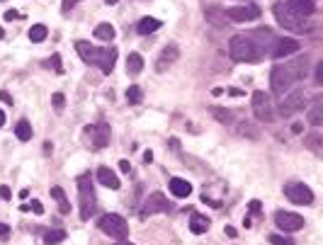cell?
Here are the masks:
<instances>
[{"label": "cell", "instance_id": "cell-1", "mask_svg": "<svg viewBox=\"0 0 323 245\" xmlns=\"http://www.w3.org/2000/svg\"><path fill=\"white\" fill-rule=\"evenodd\" d=\"M306 71H309V58L301 56L296 58L294 64H285V66H275L272 68V75H270V85H272V92L277 95H285L292 85H294L299 78H304Z\"/></svg>", "mask_w": 323, "mask_h": 245}, {"label": "cell", "instance_id": "cell-2", "mask_svg": "<svg viewBox=\"0 0 323 245\" xmlns=\"http://www.w3.org/2000/svg\"><path fill=\"white\" fill-rule=\"evenodd\" d=\"M75 51L83 58L85 64L100 66V71L105 75H110L114 71V61H117V46H105V49H95L88 42H75Z\"/></svg>", "mask_w": 323, "mask_h": 245}, {"label": "cell", "instance_id": "cell-3", "mask_svg": "<svg viewBox=\"0 0 323 245\" xmlns=\"http://www.w3.org/2000/svg\"><path fill=\"white\" fill-rule=\"evenodd\" d=\"M229 54L233 61L238 64H255L263 58V51H260V44L253 39V34H236L231 36L229 42Z\"/></svg>", "mask_w": 323, "mask_h": 245}, {"label": "cell", "instance_id": "cell-4", "mask_svg": "<svg viewBox=\"0 0 323 245\" xmlns=\"http://www.w3.org/2000/svg\"><path fill=\"white\" fill-rule=\"evenodd\" d=\"M272 12H275V19L282 25L285 29H289V32H296V34H304V32H309V25H306L304 17H299L296 12H292V10L287 8L285 3H277L275 8H272Z\"/></svg>", "mask_w": 323, "mask_h": 245}, {"label": "cell", "instance_id": "cell-5", "mask_svg": "<svg viewBox=\"0 0 323 245\" xmlns=\"http://www.w3.org/2000/svg\"><path fill=\"white\" fill-rule=\"evenodd\" d=\"M97 226H100L102 233H107L110 238H117V240H124V238L129 236V223L119 214H105L97 221Z\"/></svg>", "mask_w": 323, "mask_h": 245}, {"label": "cell", "instance_id": "cell-6", "mask_svg": "<svg viewBox=\"0 0 323 245\" xmlns=\"http://www.w3.org/2000/svg\"><path fill=\"white\" fill-rule=\"evenodd\" d=\"M78 197H80V218L88 221L95 211V190H92L90 175H80L78 177Z\"/></svg>", "mask_w": 323, "mask_h": 245}, {"label": "cell", "instance_id": "cell-7", "mask_svg": "<svg viewBox=\"0 0 323 245\" xmlns=\"http://www.w3.org/2000/svg\"><path fill=\"white\" fill-rule=\"evenodd\" d=\"M285 194L289 201H294L299 207H309L314 204V192L306 187L304 182H287L285 185Z\"/></svg>", "mask_w": 323, "mask_h": 245}, {"label": "cell", "instance_id": "cell-8", "mask_svg": "<svg viewBox=\"0 0 323 245\" xmlns=\"http://www.w3.org/2000/svg\"><path fill=\"white\" fill-rule=\"evenodd\" d=\"M253 112H255V119L258 121H272L275 117V109H272V102H270L268 92H253Z\"/></svg>", "mask_w": 323, "mask_h": 245}, {"label": "cell", "instance_id": "cell-9", "mask_svg": "<svg viewBox=\"0 0 323 245\" xmlns=\"http://www.w3.org/2000/svg\"><path fill=\"white\" fill-rule=\"evenodd\" d=\"M260 15H263V10H260V5H255V3L236 5V8H229V12H226V17L233 19V22H253V19H258Z\"/></svg>", "mask_w": 323, "mask_h": 245}, {"label": "cell", "instance_id": "cell-10", "mask_svg": "<svg viewBox=\"0 0 323 245\" xmlns=\"http://www.w3.org/2000/svg\"><path fill=\"white\" fill-rule=\"evenodd\" d=\"M275 223L282 228V231L292 233V231H301V228H304V218L299 216V214H294V211H277Z\"/></svg>", "mask_w": 323, "mask_h": 245}, {"label": "cell", "instance_id": "cell-11", "mask_svg": "<svg viewBox=\"0 0 323 245\" xmlns=\"http://www.w3.org/2000/svg\"><path fill=\"white\" fill-rule=\"evenodd\" d=\"M170 209V201L166 199V194H160V192H153L146 201H144V207H141V216H151V214H163V211Z\"/></svg>", "mask_w": 323, "mask_h": 245}, {"label": "cell", "instance_id": "cell-12", "mask_svg": "<svg viewBox=\"0 0 323 245\" xmlns=\"http://www.w3.org/2000/svg\"><path fill=\"white\" fill-rule=\"evenodd\" d=\"M301 107H304V90H294L282 100V105H279V114H282V117H292V114L299 112Z\"/></svg>", "mask_w": 323, "mask_h": 245}, {"label": "cell", "instance_id": "cell-13", "mask_svg": "<svg viewBox=\"0 0 323 245\" xmlns=\"http://www.w3.org/2000/svg\"><path fill=\"white\" fill-rule=\"evenodd\" d=\"M85 134L90 136L95 148H105L110 144V124H92V127L85 129Z\"/></svg>", "mask_w": 323, "mask_h": 245}, {"label": "cell", "instance_id": "cell-14", "mask_svg": "<svg viewBox=\"0 0 323 245\" xmlns=\"http://www.w3.org/2000/svg\"><path fill=\"white\" fill-rule=\"evenodd\" d=\"M296 51H299V42L296 39H279V42H275L272 56L275 58H285V56H292Z\"/></svg>", "mask_w": 323, "mask_h": 245}, {"label": "cell", "instance_id": "cell-15", "mask_svg": "<svg viewBox=\"0 0 323 245\" xmlns=\"http://www.w3.org/2000/svg\"><path fill=\"white\" fill-rule=\"evenodd\" d=\"M177 56H180V49H177V44H168L166 49H163V54H160V58H158V64H156L158 73H163L170 64H175V61H177Z\"/></svg>", "mask_w": 323, "mask_h": 245}, {"label": "cell", "instance_id": "cell-16", "mask_svg": "<svg viewBox=\"0 0 323 245\" xmlns=\"http://www.w3.org/2000/svg\"><path fill=\"white\" fill-rule=\"evenodd\" d=\"M287 8L292 10V12H296L299 17H309V15L316 12V3L314 0H289Z\"/></svg>", "mask_w": 323, "mask_h": 245}, {"label": "cell", "instance_id": "cell-17", "mask_svg": "<svg viewBox=\"0 0 323 245\" xmlns=\"http://www.w3.org/2000/svg\"><path fill=\"white\" fill-rule=\"evenodd\" d=\"M204 17H207V22H212L214 27H226V12H224L221 8H216V5H207L204 8Z\"/></svg>", "mask_w": 323, "mask_h": 245}, {"label": "cell", "instance_id": "cell-18", "mask_svg": "<svg viewBox=\"0 0 323 245\" xmlns=\"http://www.w3.org/2000/svg\"><path fill=\"white\" fill-rule=\"evenodd\" d=\"M170 192L175 194L177 199H185V197H190V192H192V185L183 177H173L170 180Z\"/></svg>", "mask_w": 323, "mask_h": 245}, {"label": "cell", "instance_id": "cell-19", "mask_svg": "<svg viewBox=\"0 0 323 245\" xmlns=\"http://www.w3.org/2000/svg\"><path fill=\"white\" fill-rule=\"evenodd\" d=\"M97 180H100L105 187H110V190H119V185H122L119 177L112 173L110 168H100V170H97Z\"/></svg>", "mask_w": 323, "mask_h": 245}, {"label": "cell", "instance_id": "cell-20", "mask_svg": "<svg viewBox=\"0 0 323 245\" xmlns=\"http://www.w3.org/2000/svg\"><path fill=\"white\" fill-rule=\"evenodd\" d=\"M163 25H160V19L156 17H144V19H138V25H136V32L138 34H153L156 29H160Z\"/></svg>", "mask_w": 323, "mask_h": 245}, {"label": "cell", "instance_id": "cell-21", "mask_svg": "<svg viewBox=\"0 0 323 245\" xmlns=\"http://www.w3.org/2000/svg\"><path fill=\"white\" fill-rule=\"evenodd\" d=\"M190 231L192 233H207L209 231V218L202 216V214H192V218H190Z\"/></svg>", "mask_w": 323, "mask_h": 245}, {"label": "cell", "instance_id": "cell-22", "mask_svg": "<svg viewBox=\"0 0 323 245\" xmlns=\"http://www.w3.org/2000/svg\"><path fill=\"white\" fill-rule=\"evenodd\" d=\"M141 71H144V58H141V54L127 56V73H129V75H138Z\"/></svg>", "mask_w": 323, "mask_h": 245}, {"label": "cell", "instance_id": "cell-23", "mask_svg": "<svg viewBox=\"0 0 323 245\" xmlns=\"http://www.w3.org/2000/svg\"><path fill=\"white\" fill-rule=\"evenodd\" d=\"M114 34H117V32H114V27H112L110 22H100V25L95 27V36H97L100 42H112Z\"/></svg>", "mask_w": 323, "mask_h": 245}, {"label": "cell", "instance_id": "cell-24", "mask_svg": "<svg viewBox=\"0 0 323 245\" xmlns=\"http://www.w3.org/2000/svg\"><path fill=\"white\" fill-rule=\"evenodd\" d=\"M15 136L19 141H29L32 138V124H29L27 119H19L17 124H15Z\"/></svg>", "mask_w": 323, "mask_h": 245}, {"label": "cell", "instance_id": "cell-25", "mask_svg": "<svg viewBox=\"0 0 323 245\" xmlns=\"http://www.w3.org/2000/svg\"><path fill=\"white\" fill-rule=\"evenodd\" d=\"M51 197L58 201V209H61V214H68V211H71V204H68V199H66V194H64V190H61V187H51Z\"/></svg>", "mask_w": 323, "mask_h": 245}, {"label": "cell", "instance_id": "cell-26", "mask_svg": "<svg viewBox=\"0 0 323 245\" xmlns=\"http://www.w3.org/2000/svg\"><path fill=\"white\" fill-rule=\"evenodd\" d=\"M46 34H49V29H46V25H34V27L29 29V39L34 42V44H39V42H44Z\"/></svg>", "mask_w": 323, "mask_h": 245}, {"label": "cell", "instance_id": "cell-27", "mask_svg": "<svg viewBox=\"0 0 323 245\" xmlns=\"http://www.w3.org/2000/svg\"><path fill=\"white\" fill-rule=\"evenodd\" d=\"M309 124H314V127H321L323 124V109L318 102H316L314 107H311V112H309Z\"/></svg>", "mask_w": 323, "mask_h": 245}, {"label": "cell", "instance_id": "cell-28", "mask_svg": "<svg viewBox=\"0 0 323 245\" xmlns=\"http://www.w3.org/2000/svg\"><path fill=\"white\" fill-rule=\"evenodd\" d=\"M61 240H66L64 231H46V233H44V243L46 245H58Z\"/></svg>", "mask_w": 323, "mask_h": 245}, {"label": "cell", "instance_id": "cell-29", "mask_svg": "<svg viewBox=\"0 0 323 245\" xmlns=\"http://www.w3.org/2000/svg\"><path fill=\"white\" fill-rule=\"evenodd\" d=\"M127 102H129V105H141V88H138V85H129V90H127Z\"/></svg>", "mask_w": 323, "mask_h": 245}, {"label": "cell", "instance_id": "cell-30", "mask_svg": "<svg viewBox=\"0 0 323 245\" xmlns=\"http://www.w3.org/2000/svg\"><path fill=\"white\" fill-rule=\"evenodd\" d=\"M272 245H294L292 243V238H287V236H277V233H272V236L268 238Z\"/></svg>", "mask_w": 323, "mask_h": 245}, {"label": "cell", "instance_id": "cell-31", "mask_svg": "<svg viewBox=\"0 0 323 245\" xmlns=\"http://www.w3.org/2000/svg\"><path fill=\"white\" fill-rule=\"evenodd\" d=\"M49 68H54L56 73H64V66H61V56L54 54L51 58H49Z\"/></svg>", "mask_w": 323, "mask_h": 245}, {"label": "cell", "instance_id": "cell-32", "mask_svg": "<svg viewBox=\"0 0 323 245\" xmlns=\"http://www.w3.org/2000/svg\"><path fill=\"white\" fill-rule=\"evenodd\" d=\"M214 117L219 119L221 124H226V121H231V112H229V109H219V107H216V109H214Z\"/></svg>", "mask_w": 323, "mask_h": 245}, {"label": "cell", "instance_id": "cell-33", "mask_svg": "<svg viewBox=\"0 0 323 245\" xmlns=\"http://www.w3.org/2000/svg\"><path fill=\"white\" fill-rule=\"evenodd\" d=\"M51 102H54V109H56V112H61V109H64V105H66V97L61 95V92H56L54 97H51Z\"/></svg>", "mask_w": 323, "mask_h": 245}, {"label": "cell", "instance_id": "cell-34", "mask_svg": "<svg viewBox=\"0 0 323 245\" xmlns=\"http://www.w3.org/2000/svg\"><path fill=\"white\" fill-rule=\"evenodd\" d=\"M78 3H80V0H64V5H61V10H64V12H71V10H73L75 5H78Z\"/></svg>", "mask_w": 323, "mask_h": 245}, {"label": "cell", "instance_id": "cell-35", "mask_svg": "<svg viewBox=\"0 0 323 245\" xmlns=\"http://www.w3.org/2000/svg\"><path fill=\"white\" fill-rule=\"evenodd\" d=\"M29 209L34 211V214H44V207H42V201L32 199V204H29Z\"/></svg>", "mask_w": 323, "mask_h": 245}, {"label": "cell", "instance_id": "cell-36", "mask_svg": "<svg viewBox=\"0 0 323 245\" xmlns=\"http://www.w3.org/2000/svg\"><path fill=\"white\" fill-rule=\"evenodd\" d=\"M316 83L323 85V61H321V64H316Z\"/></svg>", "mask_w": 323, "mask_h": 245}, {"label": "cell", "instance_id": "cell-37", "mask_svg": "<svg viewBox=\"0 0 323 245\" xmlns=\"http://www.w3.org/2000/svg\"><path fill=\"white\" fill-rule=\"evenodd\" d=\"M119 170H122V173H129L131 163H129V160H119Z\"/></svg>", "mask_w": 323, "mask_h": 245}, {"label": "cell", "instance_id": "cell-38", "mask_svg": "<svg viewBox=\"0 0 323 245\" xmlns=\"http://www.w3.org/2000/svg\"><path fill=\"white\" fill-rule=\"evenodd\" d=\"M0 197H3V199H10V197H12L10 187H0Z\"/></svg>", "mask_w": 323, "mask_h": 245}, {"label": "cell", "instance_id": "cell-39", "mask_svg": "<svg viewBox=\"0 0 323 245\" xmlns=\"http://www.w3.org/2000/svg\"><path fill=\"white\" fill-rule=\"evenodd\" d=\"M250 211H253V214H258V211H260V201L258 199L250 201Z\"/></svg>", "mask_w": 323, "mask_h": 245}, {"label": "cell", "instance_id": "cell-40", "mask_svg": "<svg viewBox=\"0 0 323 245\" xmlns=\"http://www.w3.org/2000/svg\"><path fill=\"white\" fill-rule=\"evenodd\" d=\"M8 233H10V226L0 223V238H8Z\"/></svg>", "mask_w": 323, "mask_h": 245}, {"label": "cell", "instance_id": "cell-41", "mask_svg": "<svg viewBox=\"0 0 323 245\" xmlns=\"http://www.w3.org/2000/svg\"><path fill=\"white\" fill-rule=\"evenodd\" d=\"M19 17V12H15V10H8L5 12V19H17Z\"/></svg>", "mask_w": 323, "mask_h": 245}, {"label": "cell", "instance_id": "cell-42", "mask_svg": "<svg viewBox=\"0 0 323 245\" xmlns=\"http://www.w3.org/2000/svg\"><path fill=\"white\" fill-rule=\"evenodd\" d=\"M0 100H3V102H8V105H12V97H10L8 92H0Z\"/></svg>", "mask_w": 323, "mask_h": 245}, {"label": "cell", "instance_id": "cell-43", "mask_svg": "<svg viewBox=\"0 0 323 245\" xmlns=\"http://www.w3.org/2000/svg\"><path fill=\"white\" fill-rule=\"evenodd\" d=\"M170 148H175L177 151V148H180V141H177V138H170Z\"/></svg>", "mask_w": 323, "mask_h": 245}, {"label": "cell", "instance_id": "cell-44", "mask_svg": "<svg viewBox=\"0 0 323 245\" xmlns=\"http://www.w3.org/2000/svg\"><path fill=\"white\" fill-rule=\"evenodd\" d=\"M144 160H146V163H151V160H153V153H151V151H146V153H144Z\"/></svg>", "mask_w": 323, "mask_h": 245}, {"label": "cell", "instance_id": "cell-45", "mask_svg": "<svg viewBox=\"0 0 323 245\" xmlns=\"http://www.w3.org/2000/svg\"><path fill=\"white\" fill-rule=\"evenodd\" d=\"M3 124H5V114L0 112V127H3Z\"/></svg>", "mask_w": 323, "mask_h": 245}, {"label": "cell", "instance_id": "cell-46", "mask_svg": "<svg viewBox=\"0 0 323 245\" xmlns=\"http://www.w3.org/2000/svg\"><path fill=\"white\" fill-rule=\"evenodd\" d=\"M114 3H117V0H107V5H114Z\"/></svg>", "mask_w": 323, "mask_h": 245}, {"label": "cell", "instance_id": "cell-47", "mask_svg": "<svg viewBox=\"0 0 323 245\" xmlns=\"http://www.w3.org/2000/svg\"><path fill=\"white\" fill-rule=\"evenodd\" d=\"M3 36H5V32H3V27H0V39H3Z\"/></svg>", "mask_w": 323, "mask_h": 245}, {"label": "cell", "instance_id": "cell-48", "mask_svg": "<svg viewBox=\"0 0 323 245\" xmlns=\"http://www.w3.org/2000/svg\"><path fill=\"white\" fill-rule=\"evenodd\" d=\"M114 245H131V243H114Z\"/></svg>", "mask_w": 323, "mask_h": 245}, {"label": "cell", "instance_id": "cell-49", "mask_svg": "<svg viewBox=\"0 0 323 245\" xmlns=\"http://www.w3.org/2000/svg\"><path fill=\"white\" fill-rule=\"evenodd\" d=\"M0 3H3V0H0Z\"/></svg>", "mask_w": 323, "mask_h": 245}]
</instances>
